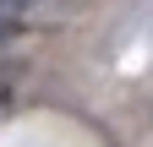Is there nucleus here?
Instances as JSON below:
<instances>
[{"instance_id":"f257e3e1","label":"nucleus","mask_w":153,"mask_h":147,"mask_svg":"<svg viewBox=\"0 0 153 147\" xmlns=\"http://www.w3.org/2000/svg\"><path fill=\"white\" fill-rule=\"evenodd\" d=\"M66 0H0V38L16 27H44L49 16H60Z\"/></svg>"}]
</instances>
